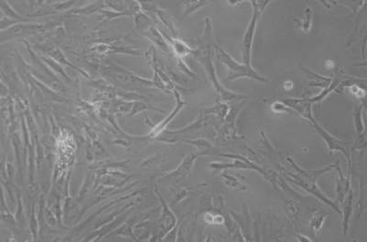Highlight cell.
<instances>
[{"label":"cell","instance_id":"cell-1","mask_svg":"<svg viewBox=\"0 0 367 242\" xmlns=\"http://www.w3.org/2000/svg\"><path fill=\"white\" fill-rule=\"evenodd\" d=\"M214 51L217 59L228 69L226 81L230 82L237 79L251 78L263 84H269L268 79L258 73L252 65H246L243 62H237L231 54H229L218 44L215 46Z\"/></svg>","mask_w":367,"mask_h":242},{"label":"cell","instance_id":"cell-2","mask_svg":"<svg viewBox=\"0 0 367 242\" xmlns=\"http://www.w3.org/2000/svg\"><path fill=\"white\" fill-rule=\"evenodd\" d=\"M219 156L231 158L232 161L224 162V163L215 162L212 164H209V167L210 169L214 170L216 172H221V171L229 169L252 170V171H255V172L259 173L262 176H264V178L266 181L270 182L272 185L274 186V181H275L276 175H273L267 170L261 167L260 165L254 164L252 161H250L248 158L244 157L242 155L224 154V153H220Z\"/></svg>","mask_w":367,"mask_h":242},{"label":"cell","instance_id":"cell-3","mask_svg":"<svg viewBox=\"0 0 367 242\" xmlns=\"http://www.w3.org/2000/svg\"><path fill=\"white\" fill-rule=\"evenodd\" d=\"M271 4L270 1H252L251 5L253 6V14L250 19L247 28L243 39V61L246 65L251 64L252 51L254 46V36L256 28L262 14L266 10V7Z\"/></svg>","mask_w":367,"mask_h":242},{"label":"cell","instance_id":"cell-4","mask_svg":"<svg viewBox=\"0 0 367 242\" xmlns=\"http://www.w3.org/2000/svg\"><path fill=\"white\" fill-rule=\"evenodd\" d=\"M201 62L203 64L205 71L208 73L209 81L214 86L216 93L218 95V98L220 102L228 104V102H237L244 100V99H249L248 96L228 90L220 84L218 76H217V73H216V69H215L214 62L212 61L211 52H206V54L201 59Z\"/></svg>","mask_w":367,"mask_h":242},{"label":"cell","instance_id":"cell-5","mask_svg":"<svg viewBox=\"0 0 367 242\" xmlns=\"http://www.w3.org/2000/svg\"><path fill=\"white\" fill-rule=\"evenodd\" d=\"M307 120L311 123L312 128L316 130L317 133L322 138V140L325 141L329 152L331 153L334 152H340L345 155V157L347 160V164H348V173H351V165H352L351 150H352L353 141L339 140L336 137L330 134L327 130L322 128V126L317 122L316 119L313 118V116L307 118Z\"/></svg>","mask_w":367,"mask_h":242},{"label":"cell","instance_id":"cell-6","mask_svg":"<svg viewBox=\"0 0 367 242\" xmlns=\"http://www.w3.org/2000/svg\"><path fill=\"white\" fill-rule=\"evenodd\" d=\"M201 155H206V153L203 152H192L190 154H187V156L184 158V160L182 161V163L178 165V167L174 171L167 173L165 175V177L183 178V177H186L187 175H190L196 161Z\"/></svg>","mask_w":367,"mask_h":242},{"label":"cell","instance_id":"cell-7","mask_svg":"<svg viewBox=\"0 0 367 242\" xmlns=\"http://www.w3.org/2000/svg\"><path fill=\"white\" fill-rule=\"evenodd\" d=\"M280 100L290 109L299 113L302 118L307 119L313 116L312 115L313 104L310 101L309 97H287Z\"/></svg>","mask_w":367,"mask_h":242},{"label":"cell","instance_id":"cell-8","mask_svg":"<svg viewBox=\"0 0 367 242\" xmlns=\"http://www.w3.org/2000/svg\"><path fill=\"white\" fill-rule=\"evenodd\" d=\"M365 107H366V104H363L361 106L356 107L355 113H354L355 129H356V135H357L356 148L358 150L366 148V127H365V122H364Z\"/></svg>","mask_w":367,"mask_h":242},{"label":"cell","instance_id":"cell-9","mask_svg":"<svg viewBox=\"0 0 367 242\" xmlns=\"http://www.w3.org/2000/svg\"><path fill=\"white\" fill-rule=\"evenodd\" d=\"M353 188L351 187L350 190L348 191L347 196L345 197V201L342 204V210H341V216H342V231L343 234L346 236L349 232L350 229L351 220L353 218V211H354V193Z\"/></svg>","mask_w":367,"mask_h":242},{"label":"cell","instance_id":"cell-10","mask_svg":"<svg viewBox=\"0 0 367 242\" xmlns=\"http://www.w3.org/2000/svg\"><path fill=\"white\" fill-rule=\"evenodd\" d=\"M345 74H342L340 73L339 70H336L334 75L332 76V82L331 84L328 85L326 88H324L323 90L319 93L317 96H313V97H310V101L312 104H315V103H321L329 95H331L332 93H334L335 91H338V89L341 88V84L342 82L344 81L343 77H345Z\"/></svg>","mask_w":367,"mask_h":242},{"label":"cell","instance_id":"cell-11","mask_svg":"<svg viewBox=\"0 0 367 242\" xmlns=\"http://www.w3.org/2000/svg\"><path fill=\"white\" fill-rule=\"evenodd\" d=\"M175 98H176V106H175V109L173 110V112L171 113L167 118L164 119L163 122H161L160 124L156 125L153 128V130L151 131V137H157L159 134H161L165 130V128L167 127V125L169 124L170 122L174 119L175 116L178 113L180 112L181 109L186 106V103L181 99L180 94L177 91H175Z\"/></svg>","mask_w":367,"mask_h":242},{"label":"cell","instance_id":"cell-12","mask_svg":"<svg viewBox=\"0 0 367 242\" xmlns=\"http://www.w3.org/2000/svg\"><path fill=\"white\" fill-rule=\"evenodd\" d=\"M206 26L204 29L202 36L198 39L200 48L203 50L205 52H211L212 50H214L215 46L217 45V43L215 42L213 39V32H212V24L210 18L208 17L206 19Z\"/></svg>","mask_w":367,"mask_h":242},{"label":"cell","instance_id":"cell-13","mask_svg":"<svg viewBox=\"0 0 367 242\" xmlns=\"http://www.w3.org/2000/svg\"><path fill=\"white\" fill-rule=\"evenodd\" d=\"M300 68L309 76V78H311V82L309 83V86H311V87H321L322 89H324L332 82L333 77L323 76V75H321L319 73L311 71V69L301 66V65H300Z\"/></svg>","mask_w":367,"mask_h":242},{"label":"cell","instance_id":"cell-14","mask_svg":"<svg viewBox=\"0 0 367 242\" xmlns=\"http://www.w3.org/2000/svg\"><path fill=\"white\" fill-rule=\"evenodd\" d=\"M313 17H314V11L311 6H309L300 15V17L295 19V22L297 23V25L299 26V28L302 32L309 33L313 25Z\"/></svg>","mask_w":367,"mask_h":242},{"label":"cell","instance_id":"cell-15","mask_svg":"<svg viewBox=\"0 0 367 242\" xmlns=\"http://www.w3.org/2000/svg\"><path fill=\"white\" fill-rule=\"evenodd\" d=\"M168 40H169L168 44H169V46H172L175 54L179 58H184V57L187 56V55H190L193 53H198V50H193L182 39H177V38H173V39L168 38Z\"/></svg>","mask_w":367,"mask_h":242},{"label":"cell","instance_id":"cell-16","mask_svg":"<svg viewBox=\"0 0 367 242\" xmlns=\"http://www.w3.org/2000/svg\"><path fill=\"white\" fill-rule=\"evenodd\" d=\"M144 34H145V36L148 39H151L153 43L155 45L158 46L162 51H165V52L170 51V46L168 42L165 40L164 36L160 33V31L157 28L151 26L150 28L147 29Z\"/></svg>","mask_w":367,"mask_h":242},{"label":"cell","instance_id":"cell-17","mask_svg":"<svg viewBox=\"0 0 367 242\" xmlns=\"http://www.w3.org/2000/svg\"><path fill=\"white\" fill-rule=\"evenodd\" d=\"M329 213L323 210L316 211L312 215L311 220H310V230L313 236H316L319 231H322V227L325 223V220H327Z\"/></svg>","mask_w":367,"mask_h":242},{"label":"cell","instance_id":"cell-18","mask_svg":"<svg viewBox=\"0 0 367 242\" xmlns=\"http://www.w3.org/2000/svg\"><path fill=\"white\" fill-rule=\"evenodd\" d=\"M231 110V107H229V105L227 103L223 102H219L213 107H206L202 112L204 114H213L215 116L221 118V120H224L227 118L228 114Z\"/></svg>","mask_w":367,"mask_h":242},{"label":"cell","instance_id":"cell-19","mask_svg":"<svg viewBox=\"0 0 367 242\" xmlns=\"http://www.w3.org/2000/svg\"><path fill=\"white\" fill-rule=\"evenodd\" d=\"M222 177V181L223 183L226 185L228 187H230L232 190H235V191H248L249 187L244 185L243 183H242L241 181L238 179L236 176L234 175H230L228 173H223L221 175Z\"/></svg>","mask_w":367,"mask_h":242},{"label":"cell","instance_id":"cell-20","mask_svg":"<svg viewBox=\"0 0 367 242\" xmlns=\"http://www.w3.org/2000/svg\"><path fill=\"white\" fill-rule=\"evenodd\" d=\"M209 2L206 1H187V2H183L182 6L184 8L183 12V17H187L190 14H193L194 12L198 11V9H200L204 6L208 5Z\"/></svg>","mask_w":367,"mask_h":242},{"label":"cell","instance_id":"cell-21","mask_svg":"<svg viewBox=\"0 0 367 242\" xmlns=\"http://www.w3.org/2000/svg\"><path fill=\"white\" fill-rule=\"evenodd\" d=\"M205 120H206V118L200 117L197 120H195L192 124L188 125L187 127L183 128V129H179V130H171L168 133L169 134H181V133H187V132H190V131L192 132L195 130L201 129L203 127L204 123H205Z\"/></svg>","mask_w":367,"mask_h":242},{"label":"cell","instance_id":"cell-22","mask_svg":"<svg viewBox=\"0 0 367 242\" xmlns=\"http://www.w3.org/2000/svg\"><path fill=\"white\" fill-rule=\"evenodd\" d=\"M186 143L191 144L192 146L198 148L199 150H203L205 153H209L210 150H213L214 146L212 145V143L210 141L206 140V139H197V140H193V141H185Z\"/></svg>","mask_w":367,"mask_h":242},{"label":"cell","instance_id":"cell-23","mask_svg":"<svg viewBox=\"0 0 367 242\" xmlns=\"http://www.w3.org/2000/svg\"><path fill=\"white\" fill-rule=\"evenodd\" d=\"M269 107L271 111L277 114H286V113H292L293 110L290 109L289 107H287L280 99H276V100H272L269 103Z\"/></svg>","mask_w":367,"mask_h":242},{"label":"cell","instance_id":"cell-24","mask_svg":"<svg viewBox=\"0 0 367 242\" xmlns=\"http://www.w3.org/2000/svg\"><path fill=\"white\" fill-rule=\"evenodd\" d=\"M156 12H157V15H158V17H160V19L163 21L164 25H165L167 28H169L170 30H171L173 33L175 34V23L173 21V19H172V17H171L169 14H168L167 12L164 11V10H161V9H159V10H157Z\"/></svg>","mask_w":367,"mask_h":242},{"label":"cell","instance_id":"cell-25","mask_svg":"<svg viewBox=\"0 0 367 242\" xmlns=\"http://www.w3.org/2000/svg\"><path fill=\"white\" fill-rule=\"evenodd\" d=\"M136 25H137V28H141L145 31L151 27L150 19L148 18L146 15L142 14L141 12L136 14Z\"/></svg>","mask_w":367,"mask_h":242},{"label":"cell","instance_id":"cell-26","mask_svg":"<svg viewBox=\"0 0 367 242\" xmlns=\"http://www.w3.org/2000/svg\"><path fill=\"white\" fill-rule=\"evenodd\" d=\"M349 90L351 93L356 96L357 98L363 100V104H366V96H367V92L365 87H361L360 85H352L349 86Z\"/></svg>","mask_w":367,"mask_h":242},{"label":"cell","instance_id":"cell-27","mask_svg":"<svg viewBox=\"0 0 367 242\" xmlns=\"http://www.w3.org/2000/svg\"><path fill=\"white\" fill-rule=\"evenodd\" d=\"M208 184H201V185H196V186H191V187H187V188H185V189H182L178 193V195H177V197L175 198V203L174 204L179 203L183 199H185L187 197V195L190 192L192 191V190H194V189H197V188H199V187H203V186H206Z\"/></svg>","mask_w":367,"mask_h":242},{"label":"cell","instance_id":"cell-28","mask_svg":"<svg viewBox=\"0 0 367 242\" xmlns=\"http://www.w3.org/2000/svg\"><path fill=\"white\" fill-rule=\"evenodd\" d=\"M145 108H147V107L144 104H142V103H136L135 105H134V107H133V109H132L131 115H134L136 113L140 112L142 109H145Z\"/></svg>","mask_w":367,"mask_h":242},{"label":"cell","instance_id":"cell-29","mask_svg":"<svg viewBox=\"0 0 367 242\" xmlns=\"http://www.w3.org/2000/svg\"><path fill=\"white\" fill-rule=\"evenodd\" d=\"M296 239L298 242H314L310 237L301 235V234H296Z\"/></svg>","mask_w":367,"mask_h":242},{"label":"cell","instance_id":"cell-30","mask_svg":"<svg viewBox=\"0 0 367 242\" xmlns=\"http://www.w3.org/2000/svg\"><path fill=\"white\" fill-rule=\"evenodd\" d=\"M283 87L286 89V90H290L292 87H293V83L291 81H286L284 84H283Z\"/></svg>","mask_w":367,"mask_h":242}]
</instances>
